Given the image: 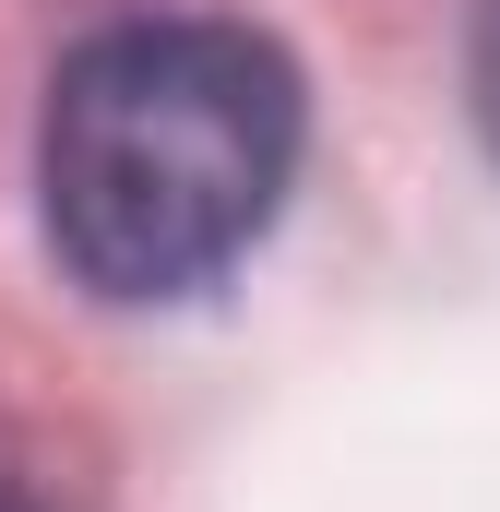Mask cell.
<instances>
[{
  "label": "cell",
  "instance_id": "obj_1",
  "mask_svg": "<svg viewBox=\"0 0 500 512\" xmlns=\"http://www.w3.org/2000/svg\"><path fill=\"white\" fill-rule=\"evenodd\" d=\"M298 131V72L250 24H108L48 84V251L120 310L191 298L274 227Z\"/></svg>",
  "mask_w": 500,
  "mask_h": 512
},
{
  "label": "cell",
  "instance_id": "obj_2",
  "mask_svg": "<svg viewBox=\"0 0 500 512\" xmlns=\"http://www.w3.org/2000/svg\"><path fill=\"white\" fill-rule=\"evenodd\" d=\"M465 84H477V131H489V155H500V0L477 12V60H465Z\"/></svg>",
  "mask_w": 500,
  "mask_h": 512
},
{
  "label": "cell",
  "instance_id": "obj_3",
  "mask_svg": "<svg viewBox=\"0 0 500 512\" xmlns=\"http://www.w3.org/2000/svg\"><path fill=\"white\" fill-rule=\"evenodd\" d=\"M0 512H60L48 489H24V477H0Z\"/></svg>",
  "mask_w": 500,
  "mask_h": 512
}]
</instances>
